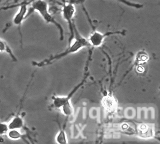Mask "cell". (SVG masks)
I'll return each mask as SVG.
<instances>
[{
    "instance_id": "obj_13",
    "label": "cell",
    "mask_w": 160,
    "mask_h": 144,
    "mask_svg": "<svg viewBox=\"0 0 160 144\" xmlns=\"http://www.w3.org/2000/svg\"><path fill=\"white\" fill-rule=\"evenodd\" d=\"M8 130V123L0 122V136L6 135Z\"/></svg>"
},
{
    "instance_id": "obj_2",
    "label": "cell",
    "mask_w": 160,
    "mask_h": 144,
    "mask_svg": "<svg viewBox=\"0 0 160 144\" xmlns=\"http://www.w3.org/2000/svg\"><path fill=\"white\" fill-rule=\"evenodd\" d=\"M32 8L33 10L36 11L40 14L45 21L54 24L58 28L61 34V39L62 40L64 30L61 25L55 20L53 17L50 13L48 3L44 0H36L32 4Z\"/></svg>"
},
{
    "instance_id": "obj_8",
    "label": "cell",
    "mask_w": 160,
    "mask_h": 144,
    "mask_svg": "<svg viewBox=\"0 0 160 144\" xmlns=\"http://www.w3.org/2000/svg\"><path fill=\"white\" fill-rule=\"evenodd\" d=\"M138 135L142 138H149L154 135V130L150 125L140 124L138 127Z\"/></svg>"
},
{
    "instance_id": "obj_6",
    "label": "cell",
    "mask_w": 160,
    "mask_h": 144,
    "mask_svg": "<svg viewBox=\"0 0 160 144\" xmlns=\"http://www.w3.org/2000/svg\"><path fill=\"white\" fill-rule=\"evenodd\" d=\"M28 11V6L26 4H23L20 5L18 11L13 19V23L15 25L20 28L22 25V22L24 21Z\"/></svg>"
},
{
    "instance_id": "obj_5",
    "label": "cell",
    "mask_w": 160,
    "mask_h": 144,
    "mask_svg": "<svg viewBox=\"0 0 160 144\" xmlns=\"http://www.w3.org/2000/svg\"><path fill=\"white\" fill-rule=\"evenodd\" d=\"M110 34V33L103 34L98 31H95L91 34V36H89L88 40L91 46H92L95 48L99 47L103 43L104 39Z\"/></svg>"
},
{
    "instance_id": "obj_9",
    "label": "cell",
    "mask_w": 160,
    "mask_h": 144,
    "mask_svg": "<svg viewBox=\"0 0 160 144\" xmlns=\"http://www.w3.org/2000/svg\"><path fill=\"white\" fill-rule=\"evenodd\" d=\"M8 130L22 129L24 127V121L22 117L19 115L15 116L8 123Z\"/></svg>"
},
{
    "instance_id": "obj_10",
    "label": "cell",
    "mask_w": 160,
    "mask_h": 144,
    "mask_svg": "<svg viewBox=\"0 0 160 144\" xmlns=\"http://www.w3.org/2000/svg\"><path fill=\"white\" fill-rule=\"evenodd\" d=\"M0 52H6L8 54L10 57L13 59V61H17L18 59L16 57L13 51L11 49V48L9 47L8 45V43H6L5 41L0 39Z\"/></svg>"
},
{
    "instance_id": "obj_12",
    "label": "cell",
    "mask_w": 160,
    "mask_h": 144,
    "mask_svg": "<svg viewBox=\"0 0 160 144\" xmlns=\"http://www.w3.org/2000/svg\"><path fill=\"white\" fill-rule=\"evenodd\" d=\"M55 139L57 143L58 144H67V137L66 132L64 130H60L55 137Z\"/></svg>"
},
{
    "instance_id": "obj_1",
    "label": "cell",
    "mask_w": 160,
    "mask_h": 144,
    "mask_svg": "<svg viewBox=\"0 0 160 144\" xmlns=\"http://www.w3.org/2000/svg\"><path fill=\"white\" fill-rule=\"evenodd\" d=\"M74 37L75 38L74 41L72 44H70L68 49H67L65 52H64L59 55H57L51 58L48 60L45 61L43 63H42L41 65L50 64L52 62H53L57 59H59L61 58L64 57L68 54L77 52L78 51L83 49V48L89 47V46H91L88 39H85L84 37L81 36L80 34L78 33L76 28H74Z\"/></svg>"
},
{
    "instance_id": "obj_3",
    "label": "cell",
    "mask_w": 160,
    "mask_h": 144,
    "mask_svg": "<svg viewBox=\"0 0 160 144\" xmlns=\"http://www.w3.org/2000/svg\"><path fill=\"white\" fill-rule=\"evenodd\" d=\"M80 85L81 84H79L76 86L68 95L53 97L52 101L53 106L55 108L60 109L64 115L70 116L74 114V108L71 103V99Z\"/></svg>"
},
{
    "instance_id": "obj_4",
    "label": "cell",
    "mask_w": 160,
    "mask_h": 144,
    "mask_svg": "<svg viewBox=\"0 0 160 144\" xmlns=\"http://www.w3.org/2000/svg\"><path fill=\"white\" fill-rule=\"evenodd\" d=\"M75 11H76V9H75L74 6L73 4H71V3L66 4L64 6L63 10H62L63 16L66 19V21H67L68 23L69 27L70 29V32H71V36L70 39V43L74 37V26L73 24V19L75 13Z\"/></svg>"
},
{
    "instance_id": "obj_7",
    "label": "cell",
    "mask_w": 160,
    "mask_h": 144,
    "mask_svg": "<svg viewBox=\"0 0 160 144\" xmlns=\"http://www.w3.org/2000/svg\"><path fill=\"white\" fill-rule=\"evenodd\" d=\"M102 104L104 108L110 112H113L117 109V101L113 95H109L103 98Z\"/></svg>"
},
{
    "instance_id": "obj_11",
    "label": "cell",
    "mask_w": 160,
    "mask_h": 144,
    "mask_svg": "<svg viewBox=\"0 0 160 144\" xmlns=\"http://www.w3.org/2000/svg\"><path fill=\"white\" fill-rule=\"evenodd\" d=\"M6 135L10 139L17 140L23 138V135L21 133L19 130L10 129L8 130Z\"/></svg>"
}]
</instances>
